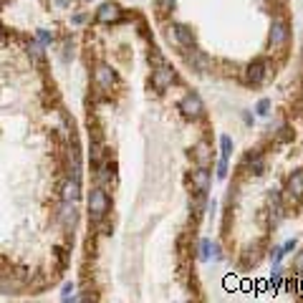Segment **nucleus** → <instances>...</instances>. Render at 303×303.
Returning a JSON list of instances; mask_svg holds the SVG:
<instances>
[{"label": "nucleus", "instance_id": "nucleus-27", "mask_svg": "<svg viewBox=\"0 0 303 303\" xmlns=\"http://www.w3.org/2000/svg\"><path fill=\"white\" fill-rule=\"evenodd\" d=\"M56 3H59V5H68L71 0H56Z\"/></svg>", "mask_w": 303, "mask_h": 303}, {"label": "nucleus", "instance_id": "nucleus-23", "mask_svg": "<svg viewBox=\"0 0 303 303\" xmlns=\"http://www.w3.org/2000/svg\"><path fill=\"white\" fill-rule=\"evenodd\" d=\"M28 51L33 53V59H38V61L43 59V51H41V46H38V43H33V46H30Z\"/></svg>", "mask_w": 303, "mask_h": 303}, {"label": "nucleus", "instance_id": "nucleus-18", "mask_svg": "<svg viewBox=\"0 0 303 303\" xmlns=\"http://www.w3.org/2000/svg\"><path fill=\"white\" fill-rule=\"evenodd\" d=\"M217 177H220V180L228 177V159H225V157H220V162H217Z\"/></svg>", "mask_w": 303, "mask_h": 303}, {"label": "nucleus", "instance_id": "nucleus-20", "mask_svg": "<svg viewBox=\"0 0 303 303\" xmlns=\"http://www.w3.org/2000/svg\"><path fill=\"white\" fill-rule=\"evenodd\" d=\"M268 109H271V101L268 99H260L258 101V117H268Z\"/></svg>", "mask_w": 303, "mask_h": 303}, {"label": "nucleus", "instance_id": "nucleus-17", "mask_svg": "<svg viewBox=\"0 0 303 303\" xmlns=\"http://www.w3.org/2000/svg\"><path fill=\"white\" fill-rule=\"evenodd\" d=\"M154 3H157V10H159L162 15L172 13V8H175V0H154Z\"/></svg>", "mask_w": 303, "mask_h": 303}, {"label": "nucleus", "instance_id": "nucleus-8", "mask_svg": "<svg viewBox=\"0 0 303 303\" xmlns=\"http://www.w3.org/2000/svg\"><path fill=\"white\" fill-rule=\"evenodd\" d=\"M96 21H99V23H119L121 8L117 3H104V5L96 10Z\"/></svg>", "mask_w": 303, "mask_h": 303}, {"label": "nucleus", "instance_id": "nucleus-19", "mask_svg": "<svg viewBox=\"0 0 303 303\" xmlns=\"http://www.w3.org/2000/svg\"><path fill=\"white\" fill-rule=\"evenodd\" d=\"M210 250H212V242L210 240L200 242V258H202V260H207V258H210Z\"/></svg>", "mask_w": 303, "mask_h": 303}, {"label": "nucleus", "instance_id": "nucleus-14", "mask_svg": "<svg viewBox=\"0 0 303 303\" xmlns=\"http://www.w3.org/2000/svg\"><path fill=\"white\" fill-rule=\"evenodd\" d=\"M195 157H197V164L200 167H207L212 162V154H210V147L205 144V142H200L197 147H195Z\"/></svg>", "mask_w": 303, "mask_h": 303}, {"label": "nucleus", "instance_id": "nucleus-3", "mask_svg": "<svg viewBox=\"0 0 303 303\" xmlns=\"http://www.w3.org/2000/svg\"><path fill=\"white\" fill-rule=\"evenodd\" d=\"M180 111L187 119H200L205 114V106H202V99L197 93H187L180 101Z\"/></svg>", "mask_w": 303, "mask_h": 303}, {"label": "nucleus", "instance_id": "nucleus-10", "mask_svg": "<svg viewBox=\"0 0 303 303\" xmlns=\"http://www.w3.org/2000/svg\"><path fill=\"white\" fill-rule=\"evenodd\" d=\"M79 197H81V184L76 177H68L61 187V200L63 202H79Z\"/></svg>", "mask_w": 303, "mask_h": 303}, {"label": "nucleus", "instance_id": "nucleus-13", "mask_svg": "<svg viewBox=\"0 0 303 303\" xmlns=\"http://www.w3.org/2000/svg\"><path fill=\"white\" fill-rule=\"evenodd\" d=\"M192 51V56H190V66L195 68V71H200V73H205V71H210V59L205 56V53H200V51H195V48H190Z\"/></svg>", "mask_w": 303, "mask_h": 303}, {"label": "nucleus", "instance_id": "nucleus-29", "mask_svg": "<svg viewBox=\"0 0 303 303\" xmlns=\"http://www.w3.org/2000/svg\"><path fill=\"white\" fill-rule=\"evenodd\" d=\"M0 30H3V26H0Z\"/></svg>", "mask_w": 303, "mask_h": 303}, {"label": "nucleus", "instance_id": "nucleus-2", "mask_svg": "<svg viewBox=\"0 0 303 303\" xmlns=\"http://www.w3.org/2000/svg\"><path fill=\"white\" fill-rule=\"evenodd\" d=\"M175 79H177V73H175V68L167 66V63H159V66L152 71V86L157 91L169 89V86L175 84Z\"/></svg>", "mask_w": 303, "mask_h": 303}, {"label": "nucleus", "instance_id": "nucleus-28", "mask_svg": "<svg viewBox=\"0 0 303 303\" xmlns=\"http://www.w3.org/2000/svg\"><path fill=\"white\" fill-rule=\"evenodd\" d=\"M0 5H3V0H0Z\"/></svg>", "mask_w": 303, "mask_h": 303}, {"label": "nucleus", "instance_id": "nucleus-11", "mask_svg": "<svg viewBox=\"0 0 303 303\" xmlns=\"http://www.w3.org/2000/svg\"><path fill=\"white\" fill-rule=\"evenodd\" d=\"M192 184H195L197 192H207L212 184V172L207 167H197V169L192 172Z\"/></svg>", "mask_w": 303, "mask_h": 303}, {"label": "nucleus", "instance_id": "nucleus-25", "mask_svg": "<svg viewBox=\"0 0 303 303\" xmlns=\"http://www.w3.org/2000/svg\"><path fill=\"white\" fill-rule=\"evenodd\" d=\"M293 266H296V271L301 273L303 275V253H298V255H296V260H293Z\"/></svg>", "mask_w": 303, "mask_h": 303}, {"label": "nucleus", "instance_id": "nucleus-24", "mask_svg": "<svg viewBox=\"0 0 303 303\" xmlns=\"http://www.w3.org/2000/svg\"><path fill=\"white\" fill-rule=\"evenodd\" d=\"M71 59H73V46L66 43V46H63V61H71Z\"/></svg>", "mask_w": 303, "mask_h": 303}, {"label": "nucleus", "instance_id": "nucleus-26", "mask_svg": "<svg viewBox=\"0 0 303 303\" xmlns=\"http://www.w3.org/2000/svg\"><path fill=\"white\" fill-rule=\"evenodd\" d=\"M293 248H296V240H288L286 245H283V248H280V250H283V255H288V253H291Z\"/></svg>", "mask_w": 303, "mask_h": 303}, {"label": "nucleus", "instance_id": "nucleus-16", "mask_svg": "<svg viewBox=\"0 0 303 303\" xmlns=\"http://www.w3.org/2000/svg\"><path fill=\"white\" fill-rule=\"evenodd\" d=\"M220 149H222V157H225V159H230V154H233V139H230V137H222V139H220Z\"/></svg>", "mask_w": 303, "mask_h": 303}, {"label": "nucleus", "instance_id": "nucleus-4", "mask_svg": "<svg viewBox=\"0 0 303 303\" xmlns=\"http://www.w3.org/2000/svg\"><path fill=\"white\" fill-rule=\"evenodd\" d=\"M268 68H271V63H268L266 59L253 61V63L248 66V73H245V81H248V84H253V86L263 84V81L268 79Z\"/></svg>", "mask_w": 303, "mask_h": 303}, {"label": "nucleus", "instance_id": "nucleus-5", "mask_svg": "<svg viewBox=\"0 0 303 303\" xmlns=\"http://www.w3.org/2000/svg\"><path fill=\"white\" fill-rule=\"evenodd\" d=\"M93 81H96V86H99L101 91H111V86L117 84V73H114L109 66L99 63L96 71H93Z\"/></svg>", "mask_w": 303, "mask_h": 303}, {"label": "nucleus", "instance_id": "nucleus-7", "mask_svg": "<svg viewBox=\"0 0 303 303\" xmlns=\"http://www.w3.org/2000/svg\"><path fill=\"white\" fill-rule=\"evenodd\" d=\"M59 222L66 230H73L76 222H79V210H76V202H63L59 210Z\"/></svg>", "mask_w": 303, "mask_h": 303}, {"label": "nucleus", "instance_id": "nucleus-15", "mask_svg": "<svg viewBox=\"0 0 303 303\" xmlns=\"http://www.w3.org/2000/svg\"><path fill=\"white\" fill-rule=\"evenodd\" d=\"M248 164H250V172H253V175H263V167H266V164H263V157H260V154H250V157H248Z\"/></svg>", "mask_w": 303, "mask_h": 303}, {"label": "nucleus", "instance_id": "nucleus-21", "mask_svg": "<svg viewBox=\"0 0 303 303\" xmlns=\"http://www.w3.org/2000/svg\"><path fill=\"white\" fill-rule=\"evenodd\" d=\"M73 298V283H66L61 291V301H71Z\"/></svg>", "mask_w": 303, "mask_h": 303}, {"label": "nucleus", "instance_id": "nucleus-1", "mask_svg": "<svg viewBox=\"0 0 303 303\" xmlns=\"http://www.w3.org/2000/svg\"><path fill=\"white\" fill-rule=\"evenodd\" d=\"M109 207H111V202H109L106 190H104V187H93V190H91V197H89L91 220H93V222H101V220L109 215Z\"/></svg>", "mask_w": 303, "mask_h": 303}, {"label": "nucleus", "instance_id": "nucleus-12", "mask_svg": "<svg viewBox=\"0 0 303 303\" xmlns=\"http://www.w3.org/2000/svg\"><path fill=\"white\" fill-rule=\"evenodd\" d=\"M288 195L293 200H303V169L291 175V180H288Z\"/></svg>", "mask_w": 303, "mask_h": 303}, {"label": "nucleus", "instance_id": "nucleus-22", "mask_svg": "<svg viewBox=\"0 0 303 303\" xmlns=\"http://www.w3.org/2000/svg\"><path fill=\"white\" fill-rule=\"evenodd\" d=\"M35 35H38V41H41L43 46H48V43L53 41V33H48V30H38Z\"/></svg>", "mask_w": 303, "mask_h": 303}, {"label": "nucleus", "instance_id": "nucleus-6", "mask_svg": "<svg viewBox=\"0 0 303 303\" xmlns=\"http://www.w3.org/2000/svg\"><path fill=\"white\" fill-rule=\"evenodd\" d=\"M286 41H288V26H286V21L275 18L271 23V48H283Z\"/></svg>", "mask_w": 303, "mask_h": 303}, {"label": "nucleus", "instance_id": "nucleus-9", "mask_svg": "<svg viewBox=\"0 0 303 303\" xmlns=\"http://www.w3.org/2000/svg\"><path fill=\"white\" fill-rule=\"evenodd\" d=\"M172 33H175V41L180 43L182 48H195V33H192L190 26L175 23V26H172Z\"/></svg>", "mask_w": 303, "mask_h": 303}]
</instances>
